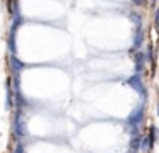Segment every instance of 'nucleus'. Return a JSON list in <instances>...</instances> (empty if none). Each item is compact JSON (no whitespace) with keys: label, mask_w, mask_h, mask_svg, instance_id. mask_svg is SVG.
Here are the masks:
<instances>
[{"label":"nucleus","mask_w":159,"mask_h":153,"mask_svg":"<svg viewBox=\"0 0 159 153\" xmlns=\"http://www.w3.org/2000/svg\"><path fill=\"white\" fill-rule=\"evenodd\" d=\"M157 114H159V105H157Z\"/></svg>","instance_id":"13"},{"label":"nucleus","mask_w":159,"mask_h":153,"mask_svg":"<svg viewBox=\"0 0 159 153\" xmlns=\"http://www.w3.org/2000/svg\"><path fill=\"white\" fill-rule=\"evenodd\" d=\"M130 2L134 3V5H137V7H142V5H145L147 0H130Z\"/></svg>","instance_id":"10"},{"label":"nucleus","mask_w":159,"mask_h":153,"mask_svg":"<svg viewBox=\"0 0 159 153\" xmlns=\"http://www.w3.org/2000/svg\"><path fill=\"white\" fill-rule=\"evenodd\" d=\"M130 153H137V151H132V150H130Z\"/></svg>","instance_id":"12"},{"label":"nucleus","mask_w":159,"mask_h":153,"mask_svg":"<svg viewBox=\"0 0 159 153\" xmlns=\"http://www.w3.org/2000/svg\"><path fill=\"white\" fill-rule=\"evenodd\" d=\"M9 63H11V70H12V75H19L22 70H24V63L19 60L16 54H11L9 58Z\"/></svg>","instance_id":"6"},{"label":"nucleus","mask_w":159,"mask_h":153,"mask_svg":"<svg viewBox=\"0 0 159 153\" xmlns=\"http://www.w3.org/2000/svg\"><path fill=\"white\" fill-rule=\"evenodd\" d=\"M128 19H130L135 26H142V24H144L142 15H140V14H137V12H130V14H128Z\"/></svg>","instance_id":"8"},{"label":"nucleus","mask_w":159,"mask_h":153,"mask_svg":"<svg viewBox=\"0 0 159 153\" xmlns=\"http://www.w3.org/2000/svg\"><path fill=\"white\" fill-rule=\"evenodd\" d=\"M144 114H145V105H142V104L137 105V107L128 114L127 124H128V128L132 129V133H130L132 136L139 134V126L142 124V121H144Z\"/></svg>","instance_id":"1"},{"label":"nucleus","mask_w":159,"mask_h":153,"mask_svg":"<svg viewBox=\"0 0 159 153\" xmlns=\"http://www.w3.org/2000/svg\"><path fill=\"white\" fill-rule=\"evenodd\" d=\"M7 10L11 15H19L21 14V5H19V0H7Z\"/></svg>","instance_id":"7"},{"label":"nucleus","mask_w":159,"mask_h":153,"mask_svg":"<svg viewBox=\"0 0 159 153\" xmlns=\"http://www.w3.org/2000/svg\"><path fill=\"white\" fill-rule=\"evenodd\" d=\"M147 60L149 58H147V53H145V51H137V53L134 54V63H135V71H137V73H140L145 68Z\"/></svg>","instance_id":"5"},{"label":"nucleus","mask_w":159,"mask_h":153,"mask_svg":"<svg viewBox=\"0 0 159 153\" xmlns=\"http://www.w3.org/2000/svg\"><path fill=\"white\" fill-rule=\"evenodd\" d=\"M145 41V31L142 26H135V31H134V44H132V49H137V48H142V43Z\"/></svg>","instance_id":"4"},{"label":"nucleus","mask_w":159,"mask_h":153,"mask_svg":"<svg viewBox=\"0 0 159 153\" xmlns=\"http://www.w3.org/2000/svg\"><path fill=\"white\" fill-rule=\"evenodd\" d=\"M154 24H156V29L159 31V7L156 9V17H154Z\"/></svg>","instance_id":"9"},{"label":"nucleus","mask_w":159,"mask_h":153,"mask_svg":"<svg viewBox=\"0 0 159 153\" xmlns=\"http://www.w3.org/2000/svg\"><path fill=\"white\" fill-rule=\"evenodd\" d=\"M14 153H24V146H22V143H17V146H16V151Z\"/></svg>","instance_id":"11"},{"label":"nucleus","mask_w":159,"mask_h":153,"mask_svg":"<svg viewBox=\"0 0 159 153\" xmlns=\"http://www.w3.org/2000/svg\"><path fill=\"white\" fill-rule=\"evenodd\" d=\"M127 85H128V87H132V88H134V90L137 92L139 95H142V97H144V100L147 99V87H145V85H144V82H142L140 73L132 75V77L127 80Z\"/></svg>","instance_id":"2"},{"label":"nucleus","mask_w":159,"mask_h":153,"mask_svg":"<svg viewBox=\"0 0 159 153\" xmlns=\"http://www.w3.org/2000/svg\"><path fill=\"white\" fill-rule=\"evenodd\" d=\"M152 2H154V0H152Z\"/></svg>","instance_id":"14"},{"label":"nucleus","mask_w":159,"mask_h":153,"mask_svg":"<svg viewBox=\"0 0 159 153\" xmlns=\"http://www.w3.org/2000/svg\"><path fill=\"white\" fill-rule=\"evenodd\" d=\"M14 134L17 136V138H22V136H26V121H24V116H22V111H21V109H17V114H16Z\"/></svg>","instance_id":"3"}]
</instances>
